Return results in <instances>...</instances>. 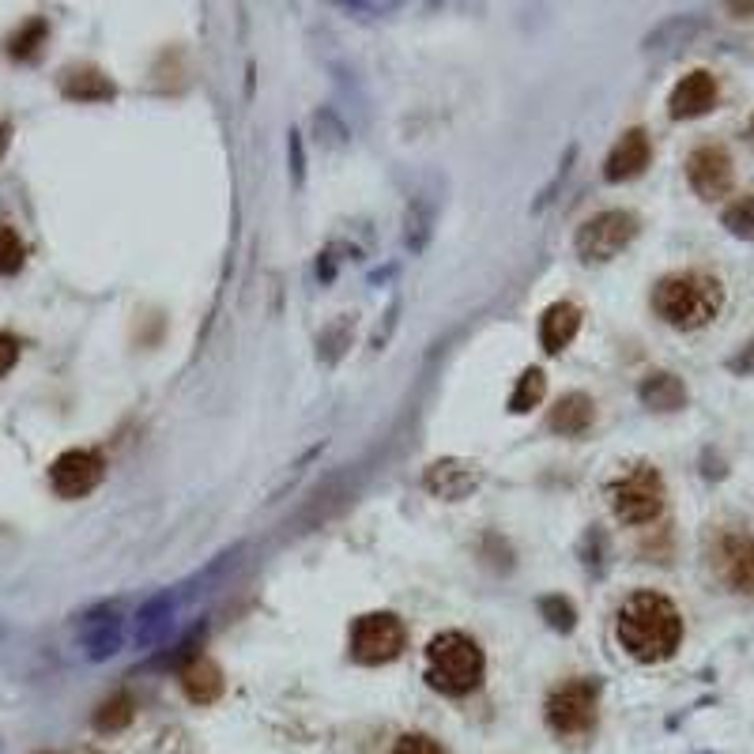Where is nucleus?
<instances>
[{
    "instance_id": "obj_1",
    "label": "nucleus",
    "mask_w": 754,
    "mask_h": 754,
    "mask_svg": "<svg viewBox=\"0 0 754 754\" xmlns=\"http://www.w3.org/2000/svg\"><path fill=\"white\" fill-rule=\"evenodd\" d=\"M619 641L623 649L641 664L668 660L683 641V619L679 607L660 592H634L619 607Z\"/></svg>"
},
{
    "instance_id": "obj_2",
    "label": "nucleus",
    "mask_w": 754,
    "mask_h": 754,
    "mask_svg": "<svg viewBox=\"0 0 754 754\" xmlns=\"http://www.w3.org/2000/svg\"><path fill=\"white\" fill-rule=\"evenodd\" d=\"M653 306L672 328H683V332L705 328L721 313L724 287L709 272H675L656 283Z\"/></svg>"
},
{
    "instance_id": "obj_3",
    "label": "nucleus",
    "mask_w": 754,
    "mask_h": 754,
    "mask_svg": "<svg viewBox=\"0 0 754 754\" xmlns=\"http://www.w3.org/2000/svg\"><path fill=\"white\" fill-rule=\"evenodd\" d=\"M483 649L468 634H438L427 649V679L434 690H442L449 698L472 694L483 683Z\"/></svg>"
},
{
    "instance_id": "obj_4",
    "label": "nucleus",
    "mask_w": 754,
    "mask_h": 754,
    "mask_svg": "<svg viewBox=\"0 0 754 754\" xmlns=\"http://www.w3.org/2000/svg\"><path fill=\"white\" fill-rule=\"evenodd\" d=\"M611 509L626 525H649V521H656L660 509H664V479H660V472L649 468V464H638L626 476L615 479L611 483Z\"/></svg>"
},
{
    "instance_id": "obj_5",
    "label": "nucleus",
    "mask_w": 754,
    "mask_h": 754,
    "mask_svg": "<svg viewBox=\"0 0 754 754\" xmlns=\"http://www.w3.org/2000/svg\"><path fill=\"white\" fill-rule=\"evenodd\" d=\"M638 234V215L630 212H600L577 230V253L585 261H611L623 253Z\"/></svg>"
},
{
    "instance_id": "obj_6",
    "label": "nucleus",
    "mask_w": 754,
    "mask_h": 754,
    "mask_svg": "<svg viewBox=\"0 0 754 754\" xmlns=\"http://www.w3.org/2000/svg\"><path fill=\"white\" fill-rule=\"evenodd\" d=\"M547 724L558 736H585L596 724V687L585 679L562 683V687L547 698Z\"/></svg>"
},
{
    "instance_id": "obj_7",
    "label": "nucleus",
    "mask_w": 754,
    "mask_h": 754,
    "mask_svg": "<svg viewBox=\"0 0 754 754\" xmlns=\"http://www.w3.org/2000/svg\"><path fill=\"white\" fill-rule=\"evenodd\" d=\"M404 649V623L396 615H362L351 634V653L362 664H389Z\"/></svg>"
},
{
    "instance_id": "obj_8",
    "label": "nucleus",
    "mask_w": 754,
    "mask_h": 754,
    "mask_svg": "<svg viewBox=\"0 0 754 754\" xmlns=\"http://www.w3.org/2000/svg\"><path fill=\"white\" fill-rule=\"evenodd\" d=\"M713 570L732 592L754 596V536L747 532H724L713 543Z\"/></svg>"
},
{
    "instance_id": "obj_9",
    "label": "nucleus",
    "mask_w": 754,
    "mask_h": 754,
    "mask_svg": "<svg viewBox=\"0 0 754 754\" xmlns=\"http://www.w3.org/2000/svg\"><path fill=\"white\" fill-rule=\"evenodd\" d=\"M687 181L690 189L698 193L702 200H721L732 193V181H736V170H732V155L717 144H705L687 159Z\"/></svg>"
},
{
    "instance_id": "obj_10",
    "label": "nucleus",
    "mask_w": 754,
    "mask_h": 754,
    "mask_svg": "<svg viewBox=\"0 0 754 754\" xmlns=\"http://www.w3.org/2000/svg\"><path fill=\"white\" fill-rule=\"evenodd\" d=\"M102 468H106V464H102L99 453H91V449H68V453H61V457L53 460V468H50L53 491L61 494V498H83V494H91L99 487Z\"/></svg>"
},
{
    "instance_id": "obj_11",
    "label": "nucleus",
    "mask_w": 754,
    "mask_h": 754,
    "mask_svg": "<svg viewBox=\"0 0 754 754\" xmlns=\"http://www.w3.org/2000/svg\"><path fill=\"white\" fill-rule=\"evenodd\" d=\"M649 159H653V144H649V136H645V129H630L619 136V144L611 148V155H607L604 163V178L607 181H630L638 178L641 170L649 166Z\"/></svg>"
},
{
    "instance_id": "obj_12",
    "label": "nucleus",
    "mask_w": 754,
    "mask_h": 754,
    "mask_svg": "<svg viewBox=\"0 0 754 754\" xmlns=\"http://www.w3.org/2000/svg\"><path fill=\"white\" fill-rule=\"evenodd\" d=\"M672 117H702L717 106V80L698 68V72H687L683 80L675 83L672 91Z\"/></svg>"
},
{
    "instance_id": "obj_13",
    "label": "nucleus",
    "mask_w": 754,
    "mask_h": 754,
    "mask_svg": "<svg viewBox=\"0 0 754 754\" xmlns=\"http://www.w3.org/2000/svg\"><path fill=\"white\" fill-rule=\"evenodd\" d=\"M577 328H581V310H577L574 302H555V306L540 317L543 351L558 355L562 347H570V340L577 336Z\"/></svg>"
},
{
    "instance_id": "obj_14",
    "label": "nucleus",
    "mask_w": 754,
    "mask_h": 754,
    "mask_svg": "<svg viewBox=\"0 0 754 754\" xmlns=\"http://www.w3.org/2000/svg\"><path fill=\"white\" fill-rule=\"evenodd\" d=\"M592 419H596V404L585 393H570L562 396L555 411H551V430H562V434L577 438V434H585L592 427Z\"/></svg>"
},
{
    "instance_id": "obj_15",
    "label": "nucleus",
    "mask_w": 754,
    "mask_h": 754,
    "mask_svg": "<svg viewBox=\"0 0 754 754\" xmlns=\"http://www.w3.org/2000/svg\"><path fill=\"white\" fill-rule=\"evenodd\" d=\"M181 687H185V694L193 698V702L208 705L215 702L219 694H223V672L215 668L212 660H204V656H197L185 672H181Z\"/></svg>"
},
{
    "instance_id": "obj_16",
    "label": "nucleus",
    "mask_w": 754,
    "mask_h": 754,
    "mask_svg": "<svg viewBox=\"0 0 754 754\" xmlns=\"http://www.w3.org/2000/svg\"><path fill=\"white\" fill-rule=\"evenodd\" d=\"M641 400L653 411H675L687 404V389L675 374H653L641 385Z\"/></svg>"
},
{
    "instance_id": "obj_17",
    "label": "nucleus",
    "mask_w": 754,
    "mask_h": 754,
    "mask_svg": "<svg viewBox=\"0 0 754 754\" xmlns=\"http://www.w3.org/2000/svg\"><path fill=\"white\" fill-rule=\"evenodd\" d=\"M65 95L68 99H80V102H91V99H110L114 95V83L106 80L102 72H95V68H80V72H65Z\"/></svg>"
},
{
    "instance_id": "obj_18",
    "label": "nucleus",
    "mask_w": 754,
    "mask_h": 754,
    "mask_svg": "<svg viewBox=\"0 0 754 754\" xmlns=\"http://www.w3.org/2000/svg\"><path fill=\"white\" fill-rule=\"evenodd\" d=\"M46 34H50V23H46V19H27V23H23L12 38H8V57H16V61H31L34 53L42 50Z\"/></svg>"
},
{
    "instance_id": "obj_19",
    "label": "nucleus",
    "mask_w": 754,
    "mask_h": 754,
    "mask_svg": "<svg viewBox=\"0 0 754 754\" xmlns=\"http://www.w3.org/2000/svg\"><path fill=\"white\" fill-rule=\"evenodd\" d=\"M543 393H547V377L540 374V370H525L521 374V381H517V393L509 396V411H528V408H536L543 400Z\"/></svg>"
},
{
    "instance_id": "obj_20",
    "label": "nucleus",
    "mask_w": 754,
    "mask_h": 754,
    "mask_svg": "<svg viewBox=\"0 0 754 754\" xmlns=\"http://www.w3.org/2000/svg\"><path fill=\"white\" fill-rule=\"evenodd\" d=\"M721 223L732 230L736 238H743V242H754V197L732 200V204L724 208Z\"/></svg>"
},
{
    "instance_id": "obj_21",
    "label": "nucleus",
    "mask_w": 754,
    "mask_h": 754,
    "mask_svg": "<svg viewBox=\"0 0 754 754\" xmlns=\"http://www.w3.org/2000/svg\"><path fill=\"white\" fill-rule=\"evenodd\" d=\"M27 261V246L8 223H0V276H16Z\"/></svg>"
},
{
    "instance_id": "obj_22",
    "label": "nucleus",
    "mask_w": 754,
    "mask_h": 754,
    "mask_svg": "<svg viewBox=\"0 0 754 754\" xmlns=\"http://www.w3.org/2000/svg\"><path fill=\"white\" fill-rule=\"evenodd\" d=\"M129 721H132L129 694H117V698H110V702L95 713V728H99V732H117V728H125Z\"/></svg>"
},
{
    "instance_id": "obj_23",
    "label": "nucleus",
    "mask_w": 754,
    "mask_h": 754,
    "mask_svg": "<svg viewBox=\"0 0 754 754\" xmlns=\"http://www.w3.org/2000/svg\"><path fill=\"white\" fill-rule=\"evenodd\" d=\"M543 615H551V626H558V630H574V607L558 596L543 600Z\"/></svg>"
},
{
    "instance_id": "obj_24",
    "label": "nucleus",
    "mask_w": 754,
    "mask_h": 754,
    "mask_svg": "<svg viewBox=\"0 0 754 754\" xmlns=\"http://www.w3.org/2000/svg\"><path fill=\"white\" fill-rule=\"evenodd\" d=\"M389 754H445L430 736H404Z\"/></svg>"
},
{
    "instance_id": "obj_25",
    "label": "nucleus",
    "mask_w": 754,
    "mask_h": 754,
    "mask_svg": "<svg viewBox=\"0 0 754 754\" xmlns=\"http://www.w3.org/2000/svg\"><path fill=\"white\" fill-rule=\"evenodd\" d=\"M16 362H19V340L8 336V332H0V377L8 374Z\"/></svg>"
},
{
    "instance_id": "obj_26",
    "label": "nucleus",
    "mask_w": 754,
    "mask_h": 754,
    "mask_svg": "<svg viewBox=\"0 0 754 754\" xmlns=\"http://www.w3.org/2000/svg\"><path fill=\"white\" fill-rule=\"evenodd\" d=\"M732 16H754V4H728Z\"/></svg>"
},
{
    "instance_id": "obj_27",
    "label": "nucleus",
    "mask_w": 754,
    "mask_h": 754,
    "mask_svg": "<svg viewBox=\"0 0 754 754\" xmlns=\"http://www.w3.org/2000/svg\"><path fill=\"white\" fill-rule=\"evenodd\" d=\"M4 148H8V129L0 125V155H4Z\"/></svg>"
}]
</instances>
